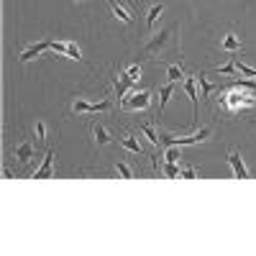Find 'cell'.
Instances as JSON below:
<instances>
[{
    "instance_id": "obj_1",
    "label": "cell",
    "mask_w": 256,
    "mask_h": 256,
    "mask_svg": "<svg viewBox=\"0 0 256 256\" xmlns=\"http://www.w3.org/2000/svg\"><path fill=\"white\" fill-rule=\"evenodd\" d=\"M218 105L228 113H241L246 108H254L256 105V92L254 88H244V84H233V90L223 92L218 98Z\"/></svg>"
},
{
    "instance_id": "obj_2",
    "label": "cell",
    "mask_w": 256,
    "mask_h": 256,
    "mask_svg": "<svg viewBox=\"0 0 256 256\" xmlns=\"http://www.w3.org/2000/svg\"><path fill=\"white\" fill-rule=\"evenodd\" d=\"M172 34H174V28H166V31H162V34L152 36V38L146 41L144 52H146L148 56H159V59H162V54H164L166 44H169V41H172Z\"/></svg>"
},
{
    "instance_id": "obj_3",
    "label": "cell",
    "mask_w": 256,
    "mask_h": 256,
    "mask_svg": "<svg viewBox=\"0 0 256 256\" xmlns=\"http://www.w3.org/2000/svg\"><path fill=\"white\" fill-rule=\"evenodd\" d=\"M152 105V92L141 90V92H131L128 98H120V108L123 110H146Z\"/></svg>"
},
{
    "instance_id": "obj_4",
    "label": "cell",
    "mask_w": 256,
    "mask_h": 256,
    "mask_svg": "<svg viewBox=\"0 0 256 256\" xmlns=\"http://www.w3.org/2000/svg\"><path fill=\"white\" fill-rule=\"evenodd\" d=\"M110 108H113V102H110V100H100V102H88V100L77 98V100L72 102V113H77V116H82V113H108Z\"/></svg>"
},
{
    "instance_id": "obj_5",
    "label": "cell",
    "mask_w": 256,
    "mask_h": 256,
    "mask_svg": "<svg viewBox=\"0 0 256 256\" xmlns=\"http://www.w3.org/2000/svg\"><path fill=\"white\" fill-rule=\"evenodd\" d=\"M13 159L18 162V164H31L34 162V156H36V148H34V141L31 138H24V141H20L18 146H13Z\"/></svg>"
},
{
    "instance_id": "obj_6",
    "label": "cell",
    "mask_w": 256,
    "mask_h": 256,
    "mask_svg": "<svg viewBox=\"0 0 256 256\" xmlns=\"http://www.w3.org/2000/svg\"><path fill=\"white\" fill-rule=\"evenodd\" d=\"M210 138V128H202V131L192 134V136H182V138H174V136H162V141L166 146H190V144H198V141H208Z\"/></svg>"
},
{
    "instance_id": "obj_7",
    "label": "cell",
    "mask_w": 256,
    "mask_h": 256,
    "mask_svg": "<svg viewBox=\"0 0 256 256\" xmlns=\"http://www.w3.org/2000/svg\"><path fill=\"white\" fill-rule=\"evenodd\" d=\"M228 164H230V169H233V177L236 180H248L251 174H248V169H246V164H244V159H241V154L238 152H228Z\"/></svg>"
},
{
    "instance_id": "obj_8",
    "label": "cell",
    "mask_w": 256,
    "mask_h": 256,
    "mask_svg": "<svg viewBox=\"0 0 256 256\" xmlns=\"http://www.w3.org/2000/svg\"><path fill=\"white\" fill-rule=\"evenodd\" d=\"M52 49V41H38V44H31V46H26L24 52H20V62H31V59H36V56H41L44 52H49Z\"/></svg>"
},
{
    "instance_id": "obj_9",
    "label": "cell",
    "mask_w": 256,
    "mask_h": 256,
    "mask_svg": "<svg viewBox=\"0 0 256 256\" xmlns=\"http://www.w3.org/2000/svg\"><path fill=\"white\" fill-rule=\"evenodd\" d=\"M195 84H198V77H195V74L184 80V92L190 95V100H192V110H195V118H198V116H200V95H198V90H195Z\"/></svg>"
},
{
    "instance_id": "obj_10",
    "label": "cell",
    "mask_w": 256,
    "mask_h": 256,
    "mask_svg": "<svg viewBox=\"0 0 256 256\" xmlns=\"http://www.w3.org/2000/svg\"><path fill=\"white\" fill-rule=\"evenodd\" d=\"M52 169H54V148H49V152H46L41 166L34 172V180H46V177H52Z\"/></svg>"
},
{
    "instance_id": "obj_11",
    "label": "cell",
    "mask_w": 256,
    "mask_h": 256,
    "mask_svg": "<svg viewBox=\"0 0 256 256\" xmlns=\"http://www.w3.org/2000/svg\"><path fill=\"white\" fill-rule=\"evenodd\" d=\"M108 6H110V13H113L118 20H123V24H128V26L134 24V13L128 10L123 3H118V0H108Z\"/></svg>"
},
{
    "instance_id": "obj_12",
    "label": "cell",
    "mask_w": 256,
    "mask_h": 256,
    "mask_svg": "<svg viewBox=\"0 0 256 256\" xmlns=\"http://www.w3.org/2000/svg\"><path fill=\"white\" fill-rule=\"evenodd\" d=\"M92 136H95V144H98V146H108V144L113 141L110 131H108L102 123H95V126H92Z\"/></svg>"
},
{
    "instance_id": "obj_13",
    "label": "cell",
    "mask_w": 256,
    "mask_h": 256,
    "mask_svg": "<svg viewBox=\"0 0 256 256\" xmlns=\"http://www.w3.org/2000/svg\"><path fill=\"white\" fill-rule=\"evenodd\" d=\"M138 131H141V134L148 138V144H152V146H159V144H162V136L154 131V123H152V120L141 123V126H138Z\"/></svg>"
},
{
    "instance_id": "obj_14",
    "label": "cell",
    "mask_w": 256,
    "mask_h": 256,
    "mask_svg": "<svg viewBox=\"0 0 256 256\" xmlns=\"http://www.w3.org/2000/svg\"><path fill=\"white\" fill-rule=\"evenodd\" d=\"M220 49H223V52H228V54L241 52V38H238L236 34H226V38L220 41Z\"/></svg>"
},
{
    "instance_id": "obj_15",
    "label": "cell",
    "mask_w": 256,
    "mask_h": 256,
    "mask_svg": "<svg viewBox=\"0 0 256 256\" xmlns=\"http://www.w3.org/2000/svg\"><path fill=\"white\" fill-rule=\"evenodd\" d=\"M120 146L128 148V152H134V154H141V152H144L141 141H136V136H131V134H123V136H120Z\"/></svg>"
},
{
    "instance_id": "obj_16",
    "label": "cell",
    "mask_w": 256,
    "mask_h": 256,
    "mask_svg": "<svg viewBox=\"0 0 256 256\" xmlns=\"http://www.w3.org/2000/svg\"><path fill=\"white\" fill-rule=\"evenodd\" d=\"M131 84H136V82H134V80H128V74H126V72H120V74L116 77V95H118V98H123V95H126V90L131 88Z\"/></svg>"
},
{
    "instance_id": "obj_17",
    "label": "cell",
    "mask_w": 256,
    "mask_h": 256,
    "mask_svg": "<svg viewBox=\"0 0 256 256\" xmlns=\"http://www.w3.org/2000/svg\"><path fill=\"white\" fill-rule=\"evenodd\" d=\"M162 13H164V6H162V3H154L152 8L146 10V26H148V28H154V24L159 20Z\"/></svg>"
},
{
    "instance_id": "obj_18",
    "label": "cell",
    "mask_w": 256,
    "mask_h": 256,
    "mask_svg": "<svg viewBox=\"0 0 256 256\" xmlns=\"http://www.w3.org/2000/svg\"><path fill=\"white\" fill-rule=\"evenodd\" d=\"M172 92H174L172 82H169V84H162V88H159V95H162V100H159V113H164V108H166L169 98H172Z\"/></svg>"
},
{
    "instance_id": "obj_19",
    "label": "cell",
    "mask_w": 256,
    "mask_h": 256,
    "mask_svg": "<svg viewBox=\"0 0 256 256\" xmlns=\"http://www.w3.org/2000/svg\"><path fill=\"white\" fill-rule=\"evenodd\" d=\"M198 84H200V98H208L212 92V82L205 74H198Z\"/></svg>"
},
{
    "instance_id": "obj_20",
    "label": "cell",
    "mask_w": 256,
    "mask_h": 256,
    "mask_svg": "<svg viewBox=\"0 0 256 256\" xmlns=\"http://www.w3.org/2000/svg\"><path fill=\"white\" fill-rule=\"evenodd\" d=\"M164 174L172 177V180H177V177L182 174V169L177 166V162H164Z\"/></svg>"
},
{
    "instance_id": "obj_21",
    "label": "cell",
    "mask_w": 256,
    "mask_h": 256,
    "mask_svg": "<svg viewBox=\"0 0 256 256\" xmlns=\"http://www.w3.org/2000/svg\"><path fill=\"white\" fill-rule=\"evenodd\" d=\"M116 174H120L123 180H134V169L128 166L126 162H118V164H116Z\"/></svg>"
},
{
    "instance_id": "obj_22",
    "label": "cell",
    "mask_w": 256,
    "mask_h": 256,
    "mask_svg": "<svg viewBox=\"0 0 256 256\" xmlns=\"http://www.w3.org/2000/svg\"><path fill=\"white\" fill-rule=\"evenodd\" d=\"M166 77H169V82H177L182 77V64H169V67H166Z\"/></svg>"
},
{
    "instance_id": "obj_23",
    "label": "cell",
    "mask_w": 256,
    "mask_h": 256,
    "mask_svg": "<svg viewBox=\"0 0 256 256\" xmlns=\"http://www.w3.org/2000/svg\"><path fill=\"white\" fill-rule=\"evenodd\" d=\"M123 72L128 74V80H134V82H138V80H141V64H131V67H126Z\"/></svg>"
},
{
    "instance_id": "obj_24",
    "label": "cell",
    "mask_w": 256,
    "mask_h": 256,
    "mask_svg": "<svg viewBox=\"0 0 256 256\" xmlns=\"http://www.w3.org/2000/svg\"><path fill=\"white\" fill-rule=\"evenodd\" d=\"M67 56H70V59H77V62L82 59V52H80V46H77V44H72V41H67Z\"/></svg>"
},
{
    "instance_id": "obj_25",
    "label": "cell",
    "mask_w": 256,
    "mask_h": 256,
    "mask_svg": "<svg viewBox=\"0 0 256 256\" xmlns=\"http://www.w3.org/2000/svg\"><path fill=\"white\" fill-rule=\"evenodd\" d=\"M164 159H166V162H180V159H182V156H180V148H177V146H169L166 152H164Z\"/></svg>"
},
{
    "instance_id": "obj_26",
    "label": "cell",
    "mask_w": 256,
    "mask_h": 256,
    "mask_svg": "<svg viewBox=\"0 0 256 256\" xmlns=\"http://www.w3.org/2000/svg\"><path fill=\"white\" fill-rule=\"evenodd\" d=\"M34 134L38 136V141H46V123H44V120H38V123L34 126Z\"/></svg>"
},
{
    "instance_id": "obj_27",
    "label": "cell",
    "mask_w": 256,
    "mask_h": 256,
    "mask_svg": "<svg viewBox=\"0 0 256 256\" xmlns=\"http://www.w3.org/2000/svg\"><path fill=\"white\" fill-rule=\"evenodd\" d=\"M49 52H54V54H64L67 56V41H52V49Z\"/></svg>"
},
{
    "instance_id": "obj_28",
    "label": "cell",
    "mask_w": 256,
    "mask_h": 256,
    "mask_svg": "<svg viewBox=\"0 0 256 256\" xmlns=\"http://www.w3.org/2000/svg\"><path fill=\"white\" fill-rule=\"evenodd\" d=\"M236 72H238L236 62H228V64H223V67H218V74H236Z\"/></svg>"
},
{
    "instance_id": "obj_29",
    "label": "cell",
    "mask_w": 256,
    "mask_h": 256,
    "mask_svg": "<svg viewBox=\"0 0 256 256\" xmlns=\"http://www.w3.org/2000/svg\"><path fill=\"white\" fill-rule=\"evenodd\" d=\"M182 177H190V180L198 177V169H195V166H184V169H182Z\"/></svg>"
},
{
    "instance_id": "obj_30",
    "label": "cell",
    "mask_w": 256,
    "mask_h": 256,
    "mask_svg": "<svg viewBox=\"0 0 256 256\" xmlns=\"http://www.w3.org/2000/svg\"><path fill=\"white\" fill-rule=\"evenodd\" d=\"M74 3H82V0H74Z\"/></svg>"
}]
</instances>
